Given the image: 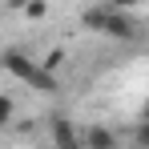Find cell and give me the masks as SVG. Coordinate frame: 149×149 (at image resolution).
<instances>
[{
    "label": "cell",
    "mask_w": 149,
    "mask_h": 149,
    "mask_svg": "<svg viewBox=\"0 0 149 149\" xmlns=\"http://www.w3.org/2000/svg\"><path fill=\"white\" fill-rule=\"evenodd\" d=\"M4 65H8V73H16V77H24L28 85H36V89H49L52 85V77H45L32 61H24L20 52H4Z\"/></svg>",
    "instance_id": "2"
},
{
    "label": "cell",
    "mask_w": 149,
    "mask_h": 149,
    "mask_svg": "<svg viewBox=\"0 0 149 149\" xmlns=\"http://www.w3.org/2000/svg\"><path fill=\"white\" fill-rule=\"evenodd\" d=\"M137 141H141V149H149V121H141V129H137Z\"/></svg>",
    "instance_id": "4"
},
{
    "label": "cell",
    "mask_w": 149,
    "mask_h": 149,
    "mask_svg": "<svg viewBox=\"0 0 149 149\" xmlns=\"http://www.w3.org/2000/svg\"><path fill=\"white\" fill-rule=\"evenodd\" d=\"M89 145L93 149H113V137H109L105 129H93V133H89Z\"/></svg>",
    "instance_id": "3"
},
{
    "label": "cell",
    "mask_w": 149,
    "mask_h": 149,
    "mask_svg": "<svg viewBox=\"0 0 149 149\" xmlns=\"http://www.w3.org/2000/svg\"><path fill=\"white\" fill-rule=\"evenodd\" d=\"M85 24L105 32V36H137L133 32V20L125 16L121 8H89L85 12Z\"/></svg>",
    "instance_id": "1"
},
{
    "label": "cell",
    "mask_w": 149,
    "mask_h": 149,
    "mask_svg": "<svg viewBox=\"0 0 149 149\" xmlns=\"http://www.w3.org/2000/svg\"><path fill=\"white\" fill-rule=\"evenodd\" d=\"M145 121H149V101H145Z\"/></svg>",
    "instance_id": "5"
}]
</instances>
